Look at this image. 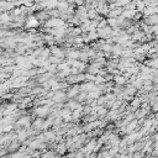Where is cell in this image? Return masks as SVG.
<instances>
[{
  "label": "cell",
  "instance_id": "2",
  "mask_svg": "<svg viewBox=\"0 0 158 158\" xmlns=\"http://www.w3.org/2000/svg\"><path fill=\"white\" fill-rule=\"evenodd\" d=\"M48 48H49V51H51V54H53V56H56V57H58V58H62V59L65 58L64 47L58 46V44H53V46H49Z\"/></svg>",
  "mask_w": 158,
  "mask_h": 158
},
{
  "label": "cell",
  "instance_id": "7",
  "mask_svg": "<svg viewBox=\"0 0 158 158\" xmlns=\"http://www.w3.org/2000/svg\"><path fill=\"white\" fill-rule=\"evenodd\" d=\"M136 14V10H122V12L120 14V16L121 17H123V19H128V20H132V17H133V15Z\"/></svg>",
  "mask_w": 158,
  "mask_h": 158
},
{
  "label": "cell",
  "instance_id": "8",
  "mask_svg": "<svg viewBox=\"0 0 158 158\" xmlns=\"http://www.w3.org/2000/svg\"><path fill=\"white\" fill-rule=\"evenodd\" d=\"M68 6H69V2H67L65 0H63V1H58V2H57L56 9H57L58 11H65V10L68 9Z\"/></svg>",
  "mask_w": 158,
  "mask_h": 158
},
{
  "label": "cell",
  "instance_id": "9",
  "mask_svg": "<svg viewBox=\"0 0 158 158\" xmlns=\"http://www.w3.org/2000/svg\"><path fill=\"white\" fill-rule=\"evenodd\" d=\"M98 16H99V14H98L96 9H88V12H86V17H88L89 20H94V19H96Z\"/></svg>",
  "mask_w": 158,
  "mask_h": 158
},
{
  "label": "cell",
  "instance_id": "4",
  "mask_svg": "<svg viewBox=\"0 0 158 158\" xmlns=\"http://www.w3.org/2000/svg\"><path fill=\"white\" fill-rule=\"evenodd\" d=\"M112 81L115 84H118V85H125L127 83V78H125L123 74H117V75H114Z\"/></svg>",
  "mask_w": 158,
  "mask_h": 158
},
{
  "label": "cell",
  "instance_id": "14",
  "mask_svg": "<svg viewBox=\"0 0 158 158\" xmlns=\"http://www.w3.org/2000/svg\"><path fill=\"white\" fill-rule=\"evenodd\" d=\"M151 111L152 112H154V114H157V111H158V105H157V102H154V104H152L151 106Z\"/></svg>",
  "mask_w": 158,
  "mask_h": 158
},
{
  "label": "cell",
  "instance_id": "6",
  "mask_svg": "<svg viewBox=\"0 0 158 158\" xmlns=\"http://www.w3.org/2000/svg\"><path fill=\"white\" fill-rule=\"evenodd\" d=\"M158 11V7L157 6H146L143 10H142V15L143 16H148V15H152V14H157Z\"/></svg>",
  "mask_w": 158,
  "mask_h": 158
},
{
  "label": "cell",
  "instance_id": "1",
  "mask_svg": "<svg viewBox=\"0 0 158 158\" xmlns=\"http://www.w3.org/2000/svg\"><path fill=\"white\" fill-rule=\"evenodd\" d=\"M51 100H52L53 102H56V104H64V102L68 100L67 93H65L64 90H57V91L53 93Z\"/></svg>",
  "mask_w": 158,
  "mask_h": 158
},
{
  "label": "cell",
  "instance_id": "10",
  "mask_svg": "<svg viewBox=\"0 0 158 158\" xmlns=\"http://www.w3.org/2000/svg\"><path fill=\"white\" fill-rule=\"evenodd\" d=\"M106 22L110 27H117L118 26V22H117V19L116 17H106Z\"/></svg>",
  "mask_w": 158,
  "mask_h": 158
},
{
  "label": "cell",
  "instance_id": "12",
  "mask_svg": "<svg viewBox=\"0 0 158 158\" xmlns=\"http://www.w3.org/2000/svg\"><path fill=\"white\" fill-rule=\"evenodd\" d=\"M47 12H48V16L49 17H59V11L57 10V9H49V10H47Z\"/></svg>",
  "mask_w": 158,
  "mask_h": 158
},
{
  "label": "cell",
  "instance_id": "3",
  "mask_svg": "<svg viewBox=\"0 0 158 158\" xmlns=\"http://www.w3.org/2000/svg\"><path fill=\"white\" fill-rule=\"evenodd\" d=\"M141 20H142L146 25H148V26L158 25V15H157V14H152V15H148V16H143Z\"/></svg>",
  "mask_w": 158,
  "mask_h": 158
},
{
  "label": "cell",
  "instance_id": "13",
  "mask_svg": "<svg viewBox=\"0 0 158 158\" xmlns=\"http://www.w3.org/2000/svg\"><path fill=\"white\" fill-rule=\"evenodd\" d=\"M51 54V51H49V48H42V51H41V54H40V57H42V58H44V59H47L48 58V56Z\"/></svg>",
  "mask_w": 158,
  "mask_h": 158
},
{
  "label": "cell",
  "instance_id": "11",
  "mask_svg": "<svg viewBox=\"0 0 158 158\" xmlns=\"http://www.w3.org/2000/svg\"><path fill=\"white\" fill-rule=\"evenodd\" d=\"M136 1V11L142 12V10L146 7V2L143 0H135Z\"/></svg>",
  "mask_w": 158,
  "mask_h": 158
},
{
  "label": "cell",
  "instance_id": "5",
  "mask_svg": "<svg viewBox=\"0 0 158 158\" xmlns=\"http://www.w3.org/2000/svg\"><path fill=\"white\" fill-rule=\"evenodd\" d=\"M81 117H83L81 109H74V110H72V121L78 122V121L81 118Z\"/></svg>",
  "mask_w": 158,
  "mask_h": 158
}]
</instances>
